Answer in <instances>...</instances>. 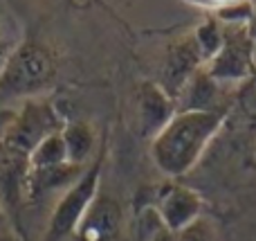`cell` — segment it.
Instances as JSON below:
<instances>
[{
    "label": "cell",
    "instance_id": "9",
    "mask_svg": "<svg viewBox=\"0 0 256 241\" xmlns=\"http://www.w3.org/2000/svg\"><path fill=\"white\" fill-rule=\"evenodd\" d=\"M230 3H236V0H214V5H230Z\"/></svg>",
    "mask_w": 256,
    "mask_h": 241
},
{
    "label": "cell",
    "instance_id": "2",
    "mask_svg": "<svg viewBox=\"0 0 256 241\" xmlns=\"http://www.w3.org/2000/svg\"><path fill=\"white\" fill-rule=\"evenodd\" d=\"M54 54L36 41H20L0 70V106L18 97H30L54 81Z\"/></svg>",
    "mask_w": 256,
    "mask_h": 241
},
{
    "label": "cell",
    "instance_id": "8",
    "mask_svg": "<svg viewBox=\"0 0 256 241\" xmlns=\"http://www.w3.org/2000/svg\"><path fill=\"white\" fill-rule=\"evenodd\" d=\"M20 45V30H18V21L12 16L7 7L0 3V70L12 57V52Z\"/></svg>",
    "mask_w": 256,
    "mask_h": 241
},
{
    "label": "cell",
    "instance_id": "7",
    "mask_svg": "<svg viewBox=\"0 0 256 241\" xmlns=\"http://www.w3.org/2000/svg\"><path fill=\"white\" fill-rule=\"evenodd\" d=\"M198 210V201L191 192H176L166 198L164 203V214H166V221L173 225V228H180L184 221H189L191 216Z\"/></svg>",
    "mask_w": 256,
    "mask_h": 241
},
{
    "label": "cell",
    "instance_id": "4",
    "mask_svg": "<svg viewBox=\"0 0 256 241\" xmlns=\"http://www.w3.org/2000/svg\"><path fill=\"white\" fill-rule=\"evenodd\" d=\"M56 126V117L54 111L45 104H25V108L20 111V115L16 117L9 131L4 133L2 144L7 149V153L12 158H22L34 151V147L40 142L43 138H48L50 133H54Z\"/></svg>",
    "mask_w": 256,
    "mask_h": 241
},
{
    "label": "cell",
    "instance_id": "6",
    "mask_svg": "<svg viewBox=\"0 0 256 241\" xmlns=\"http://www.w3.org/2000/svg\"><path fill=\"white\" fill-rule=\"evenodd\" d=\"M63 144H66V153H68V162L79 167L81 162L88 158V153L92 151V131L86 124H68L61 131Z\"/></svg>",
    "mask_w": 256,
    "mask_h": 241
},
{
    "label": "cell",
    "instance_id": "10",
    "mask_svg": "<svg viewBox=\"0 0 256 241\" xmlns=\"http://www.w3.org/2000/svg\"><path fill=\"white\" fill-rule=\"evenodd\" d=\"M2 223H4V212H2V207H0V228H2Z\"/></svg>",
    "mask_w": 256,
    "mask_h": 241
},
{
    "label": "cell",
    "instance_id": "5",
    "mask_svg": "<svg viewBox=\"0 0 256 241\" xmlns=\"http://www.w3.org/2000/svg\"><path fill=\"white\" fill-rule=\"evenodd\" d=\"M120 210L108 198H94L92 205L86 210L84 219L76 225V234L81 241H108L117 232Z\"/></svg>",
    "mask_w": 256,
    "mask_h": 241
},
{
    "label": "cell",
    "instance_id": "1",
    "mask_svg": "<svg viewBox=\"0 0 256 241\" xmlns=\"http://www.w3.org/2000/svg\"><path fill=\"white\" fill-rule=\"evenodd\" d=\"M220 117L204 111H191L173 120L155 142V160L164 171L180 174L198 158L207 138L216 131Z\"/></svg>",
    "mask_w": 256,
    "mask_h": 241
},
{
    "label": "cell",
    "instance_id": "3",
    "mask_svg": "<svg viewBox=\"0 0 256 241\" xmlns=\"http://www.w3.org/2000/svg\"><path fill=\"white\" fill-rule=\"evenodd\" d=\"M99 183V162H94L70 189L61 196V201L54 207V214L50 219L48 241H61L70 232H74L79 221L84 219L86 210L92 205Z\"/></svg>",
    "mask_w": 256,
    "mask_h": 241
}]
</instances>
